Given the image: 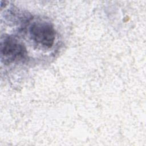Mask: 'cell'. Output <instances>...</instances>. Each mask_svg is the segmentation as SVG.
<instances>
[{"mask_svg":"<svg viewBox=\"0 0 146 146\" xmlns=\"http://www.w3.org/2000/svg\"><path fill=\"white\" fill-rule=\"evenodd\" d=\"M27 52L23 43L13 36H6L1 43L2 62L9 64L21 61L27 56Z\"/></svg>","mask_w":146,"mask_h":146,"instance_id":"6da1fadb","label":"cell"},{"mask_svg":"<svg viewBox=\"0 0 146 146\" xmlns=\"http://www.w3.org/2000/svg\"><path fill=\"white\" fill-rule=\"evenodd\" d=\"M32 39L46 48H50L55 39V30L52 24L42 21L34 23L30 28Z\"/></svg>","mask_w":146,"mask_h":146,"instance_id":"7a4b0ae2","label":"cell"}]
</instances>
